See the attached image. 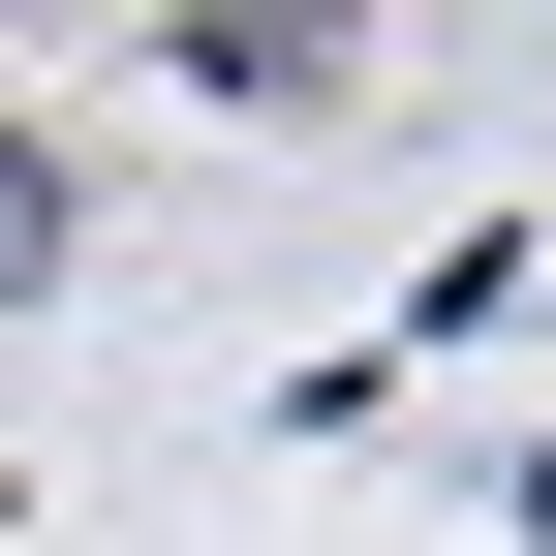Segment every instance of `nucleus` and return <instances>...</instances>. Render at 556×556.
<instances>
[{"mask_svg": "<svg viewBox=\"0 0 556 556\" xmlns=\"http://www.w3.org/2000/svg\"><path fill=\"white\" fill-rule=\"evenodd\" d=\"M526 526H556V464H526Z\"/></svg>", "mask_w": 556, "mask_h": 556, "instance_id": "f03ea898", "label": "nucleus"}, {"mask_svg": "<svg viewBox=\"0 0 556 556\" xmlns=\"http://www.w3.org/2000/svg\"><path fill=\"white\" fill-rule=\"evenodd\" d=\"M0 278H62V155H31V124H0Z\"/></svg>", "mask_w": 556, "mask_h": 556, "instance_id": "f257e3e1", "label": "nucleus"}]
</instances>
